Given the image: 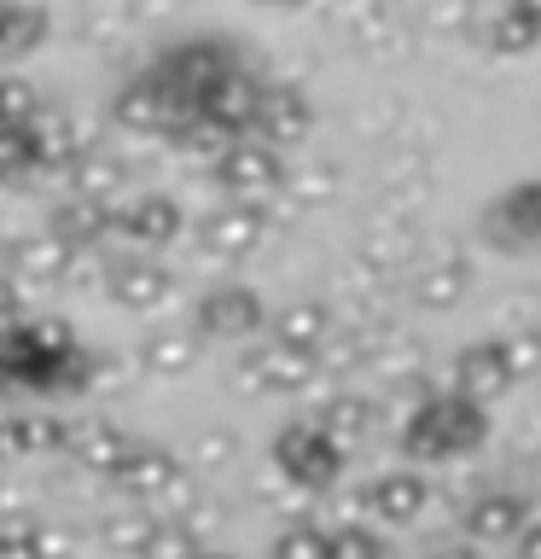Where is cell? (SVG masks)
<instances>
[{
	"label": "cell",
	"instance_id": "1",
	"mask_svg": "<svg viewBox=\"0 0 541 559\" xmlns=\"http://www.w3.org/2000/svg\"><path fill=\"white\" fill-rule=\"evenodd\" d=\"M483 437H489L483 402H471L460 391H443V396H425L408 414V426H401V454L419 466H443V461H460V454L483 449Z\"/></svg>",
	"mask_w": 541,
	"mask_h": 559
},
{
	"label": "cell",
	"instance_id": "2",
	"mask_svg": "<svg viewBox=\"0 0 541 559\" xmlns=\"http://www.w3.org/2000/svg\"><path fill=\"white\" fill-rule=\"evenodd\" d=\"M274 472L291 489H303V496H326L344 478V449L314 419H297V426H286L274 437Z\"/></svg>",
	"mask_w": 541,
	"mask_h": 559
},
{
	"label": "cell",
	"instance_id": "3",
	"mask_svg": "<svg viewBox=\"0 0 541 559\" xmlns=\"http://www.w3.org/2000/svg\"><path fill=\"white\" fill-rule=\"evenodd\" d=\"M209 181H216L227 199H251L262 204L268 192L286 181V164H279L274 146H262V140H221L216 157H209Z\"/></svg>",
	"mask_w": 541,
	"mask_h": 559
},
{
	"label": "cell",
	"instance_id": "4",
	"mask_svg": "<svg viewBox=\"0 0 541 559\" xmlns=\"http://www.w3.org/2000/svg\"><path fill=\"white\" fill-rule=\"evenodd\" d=\"M233 384L251 396H309L321 384V361L309 349H291V344H262L256 356H244L233 367Z\"/></svg>",
	"mask_w": 541,
	"mask_h": 559
},
{
	"label": "cell",
	"instance_id": "5",
	"mask_svg": "<svg viewBox=\"0 0 541 559\" xmlns=\"http://www.w3.org/2000/svg\"><path fill=\"white\" fill-rule=\"evenodd\" d=\"M478 234H483V245H495V251H506V257H530L536 234H541V192H536V181H513L495 204H483Z\"/></svg>",
	"mask_w": 541,
	"mask_h": 559
},
{
	"label": "cell",
	"instance_id": "6",
	"mask_svg": "<svg viewBox=\"0 0 541 559\" xmlns=\"http://www.w3.org/2000/svg\"><path fill=\"white\" fill-rule=\"evenodd\" d=\"M262 239H268V210L251 204V199H227V204L216 210V216H204V227H199L204 257H216V262H239V257H251Z\"/></svg>",
	"mask_w": 541,
	"mask_h": 559
},
{
	"label": "cell",
	"instance_id": "7",
	"mask_svg": "<svg viewBox=\"0 0 541 559\" xmlns=\"http://www.w3.org/2000/svg\"><path fill=\"white\" fill-rule=\"evenodd\" d=\"M309 129H314V105H309L303 87H291V82L262 87L256 117H251V134L262 140V146L286 152V146H297V140H309Z\"/></svg>",
	"mask_w": 541,
	"mask_h": 559
},
{
	"label": "cell",
	"instance_id": "8",
	"mask_svg": "<svg viewBox=\"0 0 541 559\" xmlns=\"http://www.w3.org/2000/svg\"><path fill=\"white\" fill-rule=\"evenodd\" d=\"M111 234H122L129 245H146V251H164V245L187 239V216L175 199H164V192H146V199L111 210Z\"/></svg>",
	"mask_w": 541,
	"mask_h": 559
},
{
	"label": "cell",
	"instance_id": "9",
	"mask_svg": "<svg viewBox=\"0 0 541 559\" xmlns=\"http://www.w3.org/2000/svg\"><path fill=\"white\" fill-rule=\"evenodd\" d=\"M262 326V297L251 286H216L199 297V314H192V332L209 338H251Z\"/></svg>",
	"mask_w": 541,
	"mask_h": 559
},
{
	"label": "cell",
	"instance_id": "10",
	"mask_svg": "<svg viewBox=\"0 0 541 559\" xmlns=\"http://www.w3.org/2000/svg\"><path fill=\"white\" fill-rule=\"evenodd\" d=\"M518 384L513 361H506V344L501 338H483V344H466L454 356V391L471 396V402H495Z\"/></svg>",
	"mask_w": 541,
	"mask_h": 559
},
{
	"label": "cell",
	"instance_id": "11",
	"mask_svg": "<svg viewBox=\"0 0 541 559\" xmlns=\"http://www.w3.org/2000/svg\"><path fill=\"white\" fill-rule=\"evenodd\" d=\"M356 496H361V513H373L378 524L396 531V524H413L431 507V484L419 478V472H384V478L361 484Z\"/></svg>",
	"mask_w": 541,
	"mask_h": 559
},
{
	"label": "cell",
	"instance_id": "12",
	"mask_svg": "<svg viewBox=\"0 0 541 559\" xmlns=\"http://www.w3.org/2000/svg\"><path fill=\"white\" fill-rule=\"evenodd\" d=\"M70 257H76V251H70L52 227H41V234L7 245V262H0V269H7L17 286H59L64 269H70Z\"/></svg>",
	"mask_w": 541,
	"mask_h": 559
},
{
	"label": "cell",
	"instance_id": "13",
	"mask_svg": "<svg viewBox=\"0 0 541 559\" xmlns=\"http://www.w3.org/2000/svg\"><path fill=\"white\" fill-rule=\"evenodd\" d=\"M111 111H117L122 129H134V134H164L175 117H187V105L164 87V76H140V82H129L117 94Z\"/></svg>",
	"mask_w": 541,
	"mask_h": 559
},
{
	"label": "cell",
	"instance_id": "14",
	"mask_svg": "<svg viewBox=\"0 0 541 559\" xmlns=\"http://www.w3.org/2000/svg\"><path fill=\"white\" fill-rule=\"evenodd\" d=\"M530 513H536V507L524 501V496H513V489H489V496H471L466 501L460 524H466V536L478 542V548H506V536H513Z\"/></svg>",
	"mask_w": 541,
	"mask_h": 559
},
{
	"label": "cell",
	"instance_id": "15",
	"mask_svg": "<svg viewBox=\"0 0 541 559\" xmlns=\"http://www.w3.org/2000/svg\"><path fill=\"white\" fill-rule=\"evenodd\" d=\"M466 292H471V262L460 251H443V257L419 262V269L408 274V297H413L419 309H431V314L454 309Z\"/></svg>",
	"mask_w": 541,
	"mask_h": 559
},
{
	"label": "cell",
	"instance_id": "16",
	"mask_svg": "<svg viewBox=\"0 0 541 559\" xmlns=\"http://www.w3.org/2000/svg\"><path fill=\"white\" fill-rule=\"evenodd\" d=\"M64 187H70V192H82V199H105V204H111L117 192L129 187V169H122V157H117V152H105L99 140H87V146L70 152Z\"/></svg>",
	"mask_w": 541,
	"mask_h": 559
},
{
	"label": "cell",
	"instance_id": "17",
	"mask_svg": "<svg viewBox=\"0 0 541 559\" xmlns=\"http://www.w3.org/2000/svg\"><path fill=\"white\" fill-rule=\"evenodd\" d=\"M111 478H117L122 496H134V501H157L169 484H181V461H175L169 449H140V443H134V449L117 461Z\"/></svg>",
	"mask_w": 541,
	"mask_h": 559
},
{
	"label": "cell",
	"instance_id": "18",
	"mask_svg": "<svg viewBox=\"0 0 541 559\" xmlns=\"http://www.w3.org/2000/svg\"><path fill=\"white\" fill-rule=\"evenodd\" d=\"M134 443L122 437V426H111V419H82V426H70L64 437V454L76 461L82 472H99V478H111L117 461L129 454Z\"/></svg>",
	"mask_w": 541,
	"mask_h": 559
},
{
	"label": "cell",
	"instance_id": "19",
	"mask_svg": "<svg viewBox=\"0 0 541 559\" xmlns=\"http://www.w3.org/2000/svg\"><path fill=\"white\" fill-rule=\"evenodd\" d=\"M105 280H111V286H105L111 304L134 309V314L169 304V292H175V274L157 269V262H117V269H105Z\"/></svg>",
	"mask_w": 541,
	"mask_h": 559
},
{
	"label": "cell",
	"instance_id": "20",
	"mask_svg": "<svg viewBox=\"0 0 541 559\" xmlns=\"http://www.w3.org/2000/svg\"><path fill=\"white\" fill-rule=\"evenodd\" d=\"M314 426H321L338 449H356L361 437H373V426H378V402L356 396V391H332L321 408H314Z\"/></svg>",
	"mask_w": 541,
	"mask_h": 559
},
{
	"label": "cell",
	"instance_id": "21",
	"mask_svg": "<svg viewBox=\"0 0 541 559\" xmlns=\"http://www.w3.org/2000/svg\"><path fill=\"white\" fill-rule=\"evenodd\" d=\"M199 356H204V338L187 326H164V332H146V338H140V367H146L152 379H181L199 367Z\"/></svg>",
	"mask_w": 541,
	"mask_h": 559
},
{
	"label": "cell",
	"instance_id": "22",
	"mask_svg": "<svg viewBox=\"0 0 541 559\" xmlns=\"http://www.w3.org/2000/svg\"><path fill=\"white\" fill-rule=\"evenodd\" d=\"M111 210L117 204H105V199H82V192H70V199L47 216V227L59 234L70 251H87V245H99L105 234H111Z\"/></svg>",
	"mask_w": 541,
	"mask_h": 559
},
{
	"label": "cell",
	"instance_id": "23",
	"mask_svg": "<svg viewBox=\"0 0 541 559\" xmlns=\"http://www.w3.org/2000/svg\"><path fill=\"white\" fill-rule=\"evenodd\" d=\"M332 321H338V314H332V304H321V297H297V304H286L268 321V332H274V344H291V349H321V338L332 332Z\"/></svg>",
	"mask_w": 541,
	"mask_h": 559
},
{
	"label": "cell",
	"instance_id": "24",
	"mask_svg": "<svg viewBox=\"0 0 541 559\" xmlns=\"http://www.w3.org/2000/svg\"><path fill=\"white\" fill-rule=\"evenodd\" d=\"M157 531V513H105L99 519V542L111 548L117 559H140V548H146V536Z\"/></svg>",
	"mask_w": 541,
	"mask_h": 559
},
{
	"label": "cell",
	"instance_id": "25",
	"mask_svg": "<svg viewBox=\"0 0 541 559\" xmlns=\"http://www.w3.org/2000/svg\"><path fill=\"white\" fill-rule=\"evenodd\" d=\"M17 419V454H64L70 419L59 414H12Z\"/></svg>",
	"mask_w": 541,
	"mask_h": 559
},
{
	"label": "cell",
	"instance_id": "26",
	"mask_svg": "<svg viewBox=\"0 0 541 559\" xmlns=\"http://www.w3.org/2000/svg\"><path fill=\"white\" fill-rule=\"evenodd\" d=\"M530 41H536V12H530V0H518L513 12L495 17V29H489V52L518 59V52H530Z\"/></svg>",
	"mask_w": 541,
	"mask_h": 559
},
{
	"label": "cell",
	"instance_id": "27",
	"mask_svg": "<svg viewBox=\"0 0 541 559\" xmlns=\"http://www.w3.org/2000/svg\"><path fill=\"white\" fill-rule=\"evenodd\" d=\"M35 169H41V164H35V140H29V129H0V187L29 181Z\"/></svg>",
	"mask_w": 541,
	"mask_h": 559
},
{
	"label": "cell",
	"instance_id": "28",
	"mask_svg": "<svg viewBox=\"0 0 541 559\" xmlns=\"http://www.w3.org/2000/svg\"><path fill=\"white\" fill-rule=\"evenodd\" d=\"M274 559H332V536L321 524H291L274 536Z\"/></svg>",
	"mask_w": 541,
	"mask_h": 559
},
{
	"label": "cell",
	"instance_id": "29",
	"mask_svg": "<svg viewBox=\"0 0 541 559\" xmlns=\"http://www.w3.org/2000/svg\"><path fill=\"white\" fill-rule=\"evenodd\" d=\"M332 559H390V542L378 531H366V524L349 519L338 536H332Z\"/></svg>",
	"mask_w": 541,
	"mask_h": 559
},
{
	"label": "cell",
	"instance_id": "30",
	"mask_svg": "<svg viewBox=\"0 0 541 559\" xmlns=\"http://www.w3.org/2000/svg\"><path fill=\"white\" fill-rule=\"evenodd\" d=\"M47 17L41 12H0V52H29L41 47Z\"/></svg>",
	"mask_w": 541,
	"mask_h": 559
},
{
	"label": "cell",
	"instance_id": "31",
	"mask_svg": "<svg viewBox=\"0 0 541 559\" xmlns=\"http://www.w3.org/2000/svg\"><path fill=\"white\" fill-rule=\"evenodd\" d=\"M35 111H41V94H35L29 82H17V76L0 82V122H7V129H24Z\"/></svg>",
	"mask_w": 541,
	"mask_h": 559
},
{
	"label": "cell",
	"instance_id": "32",
	"mask_svg": "<svg viewBox=\"0 0 541 559\" xmlns=\"http://www.w3.org/2000/svg\"><path fill=\"white\" fill-rule=\"evenodd\" d=\"M233 454H239L233 431H204L199 443H192V466H199V472H221V466H233Z\"/></svg>",
	"mask_w": 541,
	"mask_h": 559
},
{
	"label": "cell",
	"instance_id": "33",
	"mask_svg": "<svg viewBox=\"0 0 541 559\" xmlns=\"http://www.w3.org/2000/svg\"><path fill=\"white\" fill-rule=\"evenodd\" d=\"M29 554H35V559H70V554H76V536L59 531V524H41V519H35V524H29Z\"/></svg>",
	"mask_w": 541,
	"mask_h": 559
},
{
	"label": "cell",
	"instance_id": "34",
	"mask_svg": "<svg viewBox=\"0 0 541 559\" xmlns=\"http://www.w3.org/2000/svg\"><path fill=\"white\" fill-rule=\"evenodd\" d=\"M332 192H338V169H303V175H297V192H291V199H297V204H326Z\"/></svg>",
	"mask_w": 541,
	"mask_h": 559
},
{
	"label": "cell",
	"instance_id": "35",
	"mask_svg": "<svg viewBox=\"0 0 541 559\" xmlns=\"http://www.w3.org/2000/svg\"><path fill=\"white\" fill-rule=\"evenodd\" d=\"M17 326H24V321H17ZM24 338L41 344V349H76V344H70V326L59 321V314H41V321H29Z\"/></svg>",
	"mask_w": 541,
	"mask_h": 559
},
{
	"label": "cell",
	"instance_id": "36",
	"mask_svg": "<svg viewBox=\"0 0 541 559\" xmlns=\"http://www.w3.org/2000/svg\"><path fill=\"white\" fill-rule=\"evenodd\" d=\"M501 344H506V361H513V373H518V379H530V373H536V332H530V326H518L513 338H501Z\"/></svg>",
	"mask_w": 541,
	"mask_h": 559
},
{
	"label": "cell",
	"instance_id": "37",
	"mask_svg": "<svg viewBox=\"0 0 541 559\" xmlns=\"http://www.w3.org/2000/svg\"><path fill=\"white\" fill-rule=\"evenodd\" d=\"M17 309H24V286H17V280L0 269V332L17 326Z\"/></svg>",
	"mask_w": 541,
	"mask_h": 559
},
{
	"label": "cell",
	"instance_id": "38",
	"mask_svg": "<svg viewBox=\"0 0 541 559\" xmlns=\"http://www.w3.org/2000/svg\"><path fill=\"white\" fill-rule=\"evenodd\" d=\"M506 542H513V559H541V524H536V513L524 519Z\"/></svg>",
	"mask_w": 541,
	"mask_h": 559
},
{
	"label": "cell",
	"instance_id": "39",
	"mask_svg": "<svg viewBox=\"0 0 541 559\" xmlns=\"http://www.w3.org/2000/svg\"><path fill=\"white\" fill-rule=\"evenodd\" d=\"M425 559H478V554H471V548H431Z\"/></svg>",
	"mask_w": 541,
	"mask_h": 559
},
{
	"label": "cell",
	"instance_id": "40",
	"mask_svg": "<svg viewBox=\"0 0 541 559\" xmlns=\"http://www.w3.org/2000/svg\"><path fill=\"white\" fill-rule=\"evenodd\" d=\"M192 559H233V554H209V548H199V554H192Z\"/></svg>",
	"mask_w": 541,
	"mask_h": 559
},
{
	"label": "cell",
	"instance_id": "41",
	"mask_svg": "<svg viewBox=\"0 0 541 559\" xmlns=\"http://www.w3.org/2000/svg\"><path fill=\"white\" fill-rule=\"evenodd\" d=\"M268 7H303V0H268Z\"/></svg>",
	"mask_w": 541,
	"mask_h": 559
},
{
	"label": "cell",
	"instance_id": "42",
	"mask_svg": "<svg viewBox=\"0 0 541 559\" xmlns=\"http://www.w3.org/2000/svg\"><path fill=\"white\" fill-rule=\"evenodd\" d=\"M0 262H7V245H0Z\"/></svg>",
	"mask_w": 541,
	"mask_h": 559
},
{
	"label": "cell",
	"instance_id": "43",
	"mask_svg": "<svg viewBox=\"0 0 541 559\" xmlns=\"http://www.w3.org/2000/svg\"><path fill=\"white\" fill-rule=\"evenodd\" d=\"M0 129H7V122H0Z\"/></svg>",
	"mask_w": 541,
	"mask_h": 559
}]
</instances>
